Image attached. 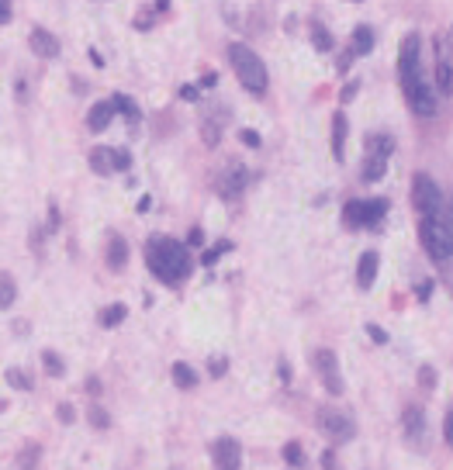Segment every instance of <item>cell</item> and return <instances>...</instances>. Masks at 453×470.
<instances>
[{
    "instance_id": "1",
    "label": "cell",
    "mask_w": 453,
    "mask_h": 470,
    "mask_svg": "<svg viewBox=\"0 0 453 470\" xmlns=\"http://www.w3.org/2000/svg\"><path fill=\"white\" fill-rule=\"evenodd\" d=\"M146 263L149 270L160 277L163 283H181L187 274H190V260H187V249H183L177 239H167V235H156L149 239L146 246Z\"/></svg>"
},
{
    "instance_id": "2",
    "label": "cell",
    "mask_w": 453,
    "mask_h": 470,
    "mask_svg": "<svg viewBox=\"0 0 453 470\" xmlns=\"http://www.w3.org/2000/svg\"><path fill=\"white\" fill-rule=\"evenodd\" d=\"M229 59H232V70H236L239 84H243L249 94L253 97L267 94V66H263V59H260L249 45L232 42V45H229Z\"/></svg>"
},
{
    "instance_id": "3",
    "label": "cell",
    "mask_w": 453,
    "mask_h": 470,
    "mask_svg": "<svg viewBox=\"0 0 453 470\" xmlns=\"http://www.w3.org/2000/svg\"><path fill=\"white\" fill-rule=\"evenodd\" d=\"M419 239H422L426 253H429L436 263H443V260H450V256H453L450 232L443 228L440 214H426V218H422V225H419Z\"/></svg>"
},
{
    "instance_id": "4",
    "label": "cell",
    "mask_w": 453,
    "mask_h": 470,
    "mask_svg": "<svg viewBox=\"0 0 453 470\" xmlns=\"http://www.w3.org/2000/svg\"><path fill=\"white\" fill-rule=\"evenodd\" d=\"M401 432H405V443L415 453H426L429 450V425H426V412L419 405H405V412H401Z\"/></svg>"
},
{
    "instance_id": "5",
    "label": "cell",
    "mask_w": 453,
    "mask_h": 470,
    "mask_svg": "<svg viewBox=\"0 0 453 470\" xmlns=\"http://www.w3.org/2000/svg\"><path fill=\"white\" fill-rule=\"evenodd\" d=\"M412 204H415V211L422 218L426 214H440L443 197H440V187H436V180L429 173H415V180H412Z\"/></svg>"
},
{
    "instance_id": "6",
    "label": "cell",
    "mask_w": 453,
    "mask_h": 470,
    "mask_svg": "<svg viewBox=\"0 0 453 470\" xmlns=\"http://www.w3.org/2000/svg\"><path fill=\"white\" fill-rule=\"evenodd\" d=\"M401 91H405V97H408V104H412L415 114H422V118L436 114V94H433V87H429L426 77H415V80L401 84Z\"/></svg>"
},
{
    "instance_id": "7",
    "label": "cell",
    "mask_w": 453,
    "mask_h": 470,
    "mask_svg": "<svg viewBox=\"0 0 453 470\" xmlns=\"http://www.w3.org/2000/svg\"><path fill=\"white\" fill-rule=\"evenodd\" d=\"M132 166V156L125 149H107V146H97L91 149V170L107 177V173H118V170H128Z\"/></svg>"
},
{
    "instance_id": "8",
    "label": "cell",
    "mask_w": 453,
    "mask_h": 470,
    "mask_svg": "<svg viewBox=\"0 0 453 470\" xmlns=\"http://www.w3.org/2000/svg\"><path fill=\"white\" fill-rule=\"evenodd\" d=\"M315 370L322 377V384H325V391L329 394H343V374H339V360H336V353L332 350H318L315 353Z\"/></svg>"
},
{
    "instance_id": "9",
    "label": "cell",
    "mask_w": 453,
    "mask_h": 470,
    "mask_svg": "<svg viewBox=\"0 0 453 470\" xmlns=\"http://www.w3.org/2000/svg\"><path fill=\"white\" fill-rule=\"evenodd\" d=\"M419 63H422V59H419V35H408V38L401 42V52H398V73H401V84L422 77Z\"/></svg>"
},
{
    "instance_id": "10",
    "label": "cell",
    "mask_w": 453,
    "mask_h": 470,
    "mask_svg": "<svg viewBox=\"0 0 453 470\" xmlns=\"http://www.w3.org/2000/svg\"><path fill=\"white\" fill-rule=\"evenodd\" d=\"M318 429H325L332 439H350V436L357 432L353 418L343 415V412H336V408H322V412H318Z\"/></svg>"
},
{
    "instance_id": "11",
    "label": "cell",
    "mask_w": 453,
    "mask_h": 470,
    "mask_svg": "<svg viewBox=\"0 0 453 470\" xmlns=\"http://www.w3.org/2000/svg\"><path fill=\"white\" fill-rule=\"evenodd\" d=\"M211 457H215L218 470H239V464H243V450H239V443L232 436H218L211 443Z\"/></svg>"
},
{
    "instance_id": "12",
    "label": "cell",
    "mask_w": 453,
    "mask_h": 470,
    "mask_svg": "<svg viewBox=\"0 0 453 470\" xmlns=\"http://www.w3.org/2000/svg\"><path fill=\"white\" fill-rule=\"evenodd\" d=\"M28 45H31V52L42 56V59H56V56H59V38L49 35L45 28H35V31L28 35Z\"/></svg>"
},
{
    "instance_id": "13",
    "label": "cell",
    "mask_w": 453,
    "mask_h": 470,
    "mask_svg": "<svg viewBox=\"0 0 453 470\" xmlns=\"http://www.w3.org/2000/svg\"><path fill=\"white\" fill-rule=\"evenodd\" d=\"M436 91L440 94H453V70H450L447 45H436Z\"/></svg>"
},
{
    "instance_id": "14",
    "label": "cell",
    "mask_w": 453,
    "mask_h": 470,
    "mask_svg": "<svg viewBox=\"0 0 453 470\" xmlns=\"http://www.w3.org/2000/svg\"><path fill=\"white\" fill-rule=\"evenodd\" d=\"M111 118H114V100H100V104L91 107L87 125H91V132H104V128L111 125Z\"/></svg>"
},
{
    "instance_id": "15",
    "label": "cell",
    "mask_w": 453,
    "mask_h": 470,
    "mask_svg": "<svg viewBox=\"0 0 453 470\" xmlns=\"http://www.w3.org/2000/svg\"><path fill=\"white\" fill-rule=\"evenodd\" d=\"M377 267H381L377 253H363V256H360V267H357V283H360L363 290L377 281Z\"/></svg>"
},
{
    "instance_id": "16",
    "label": "cell",
    "mask_w": 453,
    "mask_h": 470,
    "mask_svg": "<svg viewBox=\"0 0 453 470\" xmlns=\"http://www.w3.org/2000/svg\"><path fill=\"white\" fill-rule=\"evenodd\" d=\"M125 263H128V242L121 235H111V242H107V267L121 270Z\"/></svg>"
},
{
    "instance_id": "17",
    "label": "cell",
    "mask_w": 453,
    "mask_h": 470,
    "mask_svg": "<svg viewBox=\"0 0 453 470\" xmlns=\"http://www.w3.org/2000/svg\"><path fill=\"white\" fill-rule=\"evenodd\" d=\"M218 190H222V197H225V201H232V197L243 190V166H229V170H225V177L218 180Z\"/></svg>"
},
{
    "instance_id": "18",
    "label": "cell",
    "mask_w": 453,
    "mask_h": 470,
    "mask_svg": "<svg viewBox=\"0 0 453 470\" xmlns=\"http://www.w3.org/2000/svg\"><path fill=\"white\" fill-rule=\"evenodd\" d=\"M343 225L346 228H363L367 225V201H350L343 207Z\"/></svg>"
},
{
    "instance_id": "19",
    "label": "cell",
    "mask_w": 453,
    "mask_h": 470,
    "mask_svg": "<svg viewBox=\"0 0 453 470\" xmlns=\"http://www.w3.org/2000/svg\"><path fill=\"white\" fill-rule=\"evenodd\" d=\"M384 170H387V156L367 152V159H363V180H367V184H374V180H381V177H384Z\"/></svg>"
},
{
    "instance_id": "20",
    "label": "cell",
    "mask_w": 453,
    "mask_h": 470,
    "mask_svg": "<svg viewBox=\"0 0 453 470\" xmlns=\"http://www.w3.org/2000/svg\"><path fill=\"white\" fill-rule=\"evenodd\" d=\"M343 152H346V118L336 114L332 118V156L343 159Z\"/></svg>"
},
{
    "instance_id": "21",
    "label": "cell",
    "mask_w": 453,
    "mask_h": 470,
    "mask_svg": "<svg viewBox=\"0 0 453 470\" xmlns=\"http://www.w3.org/2000/svg\"><path fill=\"white\" fill-rule=\"evenodd\" d=\"M374 49V28H367V24H360L357 31H353V56H367Z\"/></svg>"
},
{
    "instance_id": "22",
    "label": "cell",
    "mask_w": 453,
    "mask_h": 470,
    "mask_svg": "<svg viewBox=\"0 0 453 470\" xmlns=\"http://www.w3.org/2000/svg\"><path fill=\"white\" fill-rule=\"evenodd\" d=\"M14 297H17V283H14L10 274H3V270H0V311H3V308H10V304H14Z\"/></svg>"
},
{
    "instance_id": "23",
    "label": "cell",
    "mask_w": 453,
    "mask_h": 470,
    "mask_svg": "<svg viewBox=\"0 0 453 470\" xmlns=\"http://www.w3.org/2000/svg\"><path fill=\"white\" fill-rule=\"evenodd\" d=\"M125 315H128L125 304H107V308L100 311V325H104V329H114V325L125 322Z\"/></svg>"
},
{
    "instance_id": "24",
    "label": "cell",
    "mask_w": 453,
    "mask_h": 470,
    "mask_svg": "<svg viewBox=\"0 0 453 470\" xmlns=\"http://www.w3.org/2000/svg\"><path fill=\"white\" fill-rule=\"evenodd\" d=\"M174 384H177V387H183V391H190V387L197 384V374H194L187 363H174Z\"/></svg>"
},
{
    "instance_id": "25",
    "label": "cell",
    "mask_w": 453,
    "mask_h": 470,
    "mask_svg": "<svg viewBox=\"0 0 453 470\" xmlns=\"http://www.w3.org/2000/svg\"><path fill=\"white\" fill-rule=\"evenodd\" d=\"M391 149H394V146H391V139H387V135H370V139H367V152L391 156Z\"/></svg>"
},
{
    "instance_id": "26",
    "label": "cell",
    "mask_w": 453,
    "mask_h": 470,
    "mask_svg": "<svg viewBox=\"0 0 453 470\" xmlns=\"http://www.w3.org/2000/svg\"><path fill=\"white\" fill-rule=\"evenodd\" d=\"M42 367H45V374L49 377H63V360H59L52 350H45V353H42Z\"/></svg>"
},
{
    "instance_id": "27",
    "label": "cell",
    "mask_w": 453,
    "mask_h": 470,
    "mask_svg": "<svg viewBox=\"0 0 453 470\" xmlns=\"http://www.w3.org/2000/svg\"><path fill=\"white\" fill-rule=\"evenodd\" d=\"M3 377H7V384H10V387H17V391H31V380H28L24 370H14V367H10Z\"/></svg>"
},
{
    "instance_id": "28",
    "label": "cell",
    "mask_w": 453,
    "mask_h": 470,
    "mask_svg": "<svg viewBox=\"0 0 453 470\" xmlns=\"http://www.w3.org/2000/svg\"><path fill=\"white\" fill-rule=\"evenodd\" d=\"M201 139H204V146H218V139H222V128H218L215 121H204V125H201Z\"/></svg>"
},
{
    "instance_id": "29",
    "label": "cell",
    "mask_w": 453,
    "mask_h": 470,
    "mask_svg": "<svg viewBox=\"0 0 453 470\" xmlns=\"http://www.w3.org/2000/svg\"><path fill=\"white\" fill-rule=\"evenodd\" d=\"M111 100H114V111H125L132 121H139V107H135L128 97H111Z\"/></svg>"
},
{
    "instance_id": "30",
    "label": "cell",
    "mask_w": 453,
    "mask_h": 470,
    "mask_svg": "<svg viewBox=\"0 0 453 470\" xmlns=\"http://www.w3.org/2000/svg\"><path fill=\"white\" fill-rule=\"evenodd\" d=\"M284 460H287L291 467H301V460H305L301 446H298V443H287V446H284Z\"/></svg>"
},
{
    "instance_id": "31",
    "label": "cell",
    "mask_w": 453,
    "mask_h": 470,
    "mask_svg": "<svg viewBox=\"0 0 453 470\" xmlns=\"http://www.w3.org/2000/svg\"><path fill=\"white\" fill-rule=\"evenodd\" d=\"M312 42H315V49H332V35L325 31V28H315V35H312Z\"/></svg>"
},
{
    "instance_id": "32",
    "label": "cell",
    "mask_w": 453,
    "mask_h": 470,
    "mask_svg": "<svg viewBox=\"0 0 453 470\" xmlns=\"http://www.w3.org/2000/svg\"><path fill=\"white\" fill-rule=\"evenodd\" d=\"M440 221H443V228L450 232V242H453V201H447V204L440 207Z\"/></svg>"
},
{
    "instance_id": "33",
    "label": "cell",
    "mask_w": 453,
    "mask_h": 470,
    "mask_svg": "<svg viewBox=\"0 0 453 470\" xmlns=\"http://www.w3.org/2000/svg\"><path fill=\"white\" fill-rule=\"evenodd\" d=\"M91 425H97V429H107V425H111V418H107L104 408H97V405L91 408Z\"/></svg>"
},
{
    "instance_id": "34",
    "label": "cell",
    "mask_w": 453,
    "mask_h": 470,
    "mask_svg": "<svg viewBox=\"0 0 453 470\" xmlns=\"http://www.w3.org/2000/svg\"><path fill=\"white\" fill-rule=\"evenodd\" d=\"M419 384H422L426 391H433V387H436V370H433V367H422V370H419Z\"/></svg>"
},
{
    "instance_id": "35",
    "label": "cell",
    "mask_w": 453,
    "mask_h": 470,
    "mask_svg": "<svg viewBox=\"0 0 453 470\" xmlns=\"http://www.w3.org/2000/svg\"><path fill=\"white\" fill-rule=\"evenodd\" d=\"M440 274H443V281H447V287H450V294H453V256L440 263Z\"/></svg>"
},
{
    "instance_id": "36",
    "label": "cell",
    "mask_w": 453,
    "mask_h": 470,
    "mask_svg": "<svg viewBox=\"0 0 453 470\" xmlns=\"http://www.w3.org/2000/svg\"><path fill=\"white\" fill-rule=\"evenodd\" d=\"M225 249H229V242H218V246H215V249H208V253H204V263H208V267H211V263H215V260H218V256H222V253H225Z\"/></svg>"
},
{
    "instance_id": "37",
    "label": "cell",
    "mask_w": 453,
    "mask_h": 470,
    "mask_svg": "<svg viewBox=\"0 0 453 470\" xmlns=\"http://www.w3.org/2000/svg\"><path fill=\"white\" fill-rule=\"evenodd\" d=\"M443 439H447V446L453 450V408L447 412V425H443Z\"/></svg>"
},
{
    "instance_id": "38",
    "label": "cell",
    "mask_w": 453,
    "mask_h": 470,
    "mask_svg": "<svg viewBox=\"0 0 453 470\" xmlns=\"http://www.w3.org/2000/svg\"><path fill=\"white\" fill-rule=\"evenodd\" d=\"M243 142H246L249 149H256V146H260V135H256L253 128H243Z\"/></svg>"
},
{
    "instance_id": "39",
    "label": "cell",
    "mask_w": 453,
    "mask_h": 470,
    "mask_svg": "<svg viewBox=\"0 0 453 470\" xmlns=\"http://www.w3.org/2000/svg\"><path fill=\"white\" fill-rule=\"evenodd\" d=\"M59 422H73V405H59Z\"/></svg>"
},
{
    "instance_id": "40",
    "label": "cell",
    "mask_w": 453,
    "mask_h": 470,
    "mask_svg": "<svg viewBox=\"0 0 453 470\" xmlns=\"http://www.w3.org/2000/svg\"><path fill=\"white\" fill-rule=\"evenodd\" d=\"M10 21V0H0V24Z\"/></svg>"
},
{
    "instance_id": "41",
    "label": "cell",
    "mask_w": 453,
    "mask_h": 470,
    "mask_svg": "<svg viewBox=\"0 0 453 470\" xmlns=\"http://www.w3.org/2000/svg\"><path fill=\"white\" fill-rule=\"evenodd\" d=\"M225 367H229L225 360H215V363H211L208 370H211V377H222V374H225Z\"/></svg>"
},
{
    "instance_id": "42",
    "label": "cell",
    "mask_w": 453,
    "mask_h": 470,
    "mask_svg": "<svg viewBox=\"0 0 453 470\" xmlns=\"http://www.w3.org/2000/svg\"><path fill=\"white\" fill-rule=\"evenodd\" d=\"M367 332H370V339H374V343H384V339H387V336H384V332H381V329H377V325H370V329H367Z\"/></svg>"
},
{
    "instance_id": "43",
    "label": "cell",
    "mask_w": 453,
    "mask_h": 470,
    "mask_svg": "<svg viewBox=\"0 0 453 470\" xmlns=\"http://www.w3.org/2000/svg\"><path fill=\"white\" fill-rule=\"evenodd\" d=\"M429 290H433V281L419 283V301H426V297H429Z\"/></svg>"
}]
</instances>
